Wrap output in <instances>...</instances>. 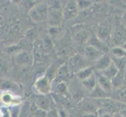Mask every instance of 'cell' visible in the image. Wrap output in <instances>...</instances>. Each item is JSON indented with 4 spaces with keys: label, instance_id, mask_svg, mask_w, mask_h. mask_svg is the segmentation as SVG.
<instances>
[{
    "label": "cell",
    "instance_id": "30",
    "mask_svg": "<svg viewBox=\"0 0 126 117\" xmlns=\"http://www.w3.org/2000/svg\"><path fill=\"white\" fill-rule=\"evenodd\" d=\"M82 117H96V113H85Z\"/></svg>",
    "mask_w": 126,
    "mask_h": 117
},
{
    "label": "cell",
    "instance_id": "7",
    "mask_svg": "<svg viewBox=\"0 0 126 117\" xmlns=\"http://www.w3.org/2000/svg\"><path fill=\"white\" fill-rule=\"evenodd\" d=\"M103 52L97 49L93 46L89 45L85 48L84 49V57L91 61L96 62L99 59H100L103 55Z\"/></svg>",
    "mask_w": 126,
    "mask_h": 117
},
{
    "label": "cell",
    "instance_id": "23",
    "mask_svg": "<svg viewBox=\"0 0 126 117\" xmlns=\"http://www.w3.org/2000/svg\"><path fill=\"white\" fill-rule=\"evenodd\" d=\"M118 97L121 101L126 102V86L121 87L118 91Z\"/></svg>",
    "mask_w": 126,
    "mask_h": 117
},
{
    "label": "cell",
    "instance_id": "16",
    "mask_svg": "<svg viewBox=\"0 0 126 117\" xmlns=\"http://www.w3.org/2000/svg\"><path fill=\"white\" fill-rule=\"evenodd\" d=\"M93 75H94V70L92 67H85L76 73V77L81 81L88 79Z\"/></svg>",
    "mask_w": 126,
    "mask_h": 117
},
{
    "label": "cell",
    "instance_id": "1",
    "mask_svg": "<svg viewBox=\"0 0 126 117\" xmlns=\"http://www.w3.org/2000/svg\"><path fill=\"white\" fill-rule=\"evenodd\" d=\"M64 20L63 10L60 6V2H56L51 6H49V13H48L47 22L51 27H58Z\"/></svg>",
    "mask_w": 126,
    "mask_h": 117
},
{
    "label": "cell",
    "instance_id": "9",
    "mask_svg": "<svg viewBox=\"0 0 126 117\" xmlns=\"http://www.w3.org/2000/svg\"><path fill=\"white\" fill-rule=\"evenodd\" d=\"M113 61L111 58L107 54H104L100 59H99L95 63L94 68L97 71L102 72L107 69L112 64Z\"/></svg>",
    "mask_w": 126,
    "mask_h": 117
},
{
    "label": "cell",
    "instance_id": "25",
    "mask_svg": "<svg viewBox=\"0 0 126 117\" xmlns=\"http://www.w3.org/2000/svg\"><path fill=\"white\" fill-rule=\"evenodd\" d=\"M47 116H48L47 112H45L37 108V110L34 112L33 117H47Z\"/></svg>",
    "mask_w": 126,
    "mask_h": 117
},
{
    "label": "cell",
    "instance_id": "8",
    "mask_svg": "<svg viewBox=\"0 0 126 117\" xmlns=\"http://www.w3.org/2000/svg\"><path fill=\"white\" fill-rule=\"evenodd\" d=\"M1 102L3 105L6 106L10 105H16L20 103V99L14 96V94L9 91H3L1 95Z\"/></svg>",
    "mask_w": 126,
    "mask_h": 117
},
{
    "label": "cell",
    "instance_id": "13",
    "mask_svg": "<svg viewBox=\"0 0 126 117\" xmlns=\"http://www.w3.org/2000/svg\"><path fill=\"white\" fill-rule=\"evenodd\" d=\"M35 105L38 109L49 112L51 110V102L49 98L46 95L38 97L35 101Z\"/></svg>",
    "mask_w": 126,
    "mask_h": 117
},
{
    "label": "cell",
    "instance_id": "27",
    "mask_svg": "<svg viewBox=\"0 0 126 117\" xmlns=\"http://www.w3.org/2000/svg\"><path fill=\"white\" fill-rule=\"evenodd\" d=\"M99 117H114V115L110 113V112H103V113L99 115Z\"/></svg>",
    "mask_w": 126,
    "mask_h": 117
},
{
    "label": "cell",
    "instance_id": "14",
    "mask_svg": "<svg viewBox=\"0 0 126 117\" xmlns=\"http://www.w3.org/2000/svg\"><path fill=\"white\" fill-rule=\"evenodd\" d=\"M89 34L86 30H80V31H77L75 35H74V41L77 43L78 45H85V43L89 42Z\"/></svg>",
    "mask_w": 126,
    "mask_h": 117
},
{
    "label": "cell",
    "instance_id": "3",
    "mask_svg": "<svg viewBox=\"0 0 126 117\" xmlns=\"http://www.w3.org/2000/svg\"><path fill=\"white\" fill-rule=\"evenodd\" d=\"M85 67H87L85 58L81 55L77 54L73 55L68 60V68L72 73H77Z\"/></svg>",
    "mask_w": 126,
    "mask_h": 117
},
{
    "label": "cell",
    "instance_id": "21",
    "mask_svg": "<svg viewBox=\"0 0 126 117\" xmlns=\"http://www.w3.org/2000/svg\"><path fill=\"white\" fill-rule=\"evenodd\" d=\"M82 110L85 112V113H96V106L93 102H86L82 106Z\"/></svg>",
    "mask_w": 126,
    "mask_h": 117
},
{
    "label": "cell",
    "instance_id": "24",
    "mask_svg": "<svg viewBox=\"0 0 126 117\" xmlns=\"http://www.w3.org/2000/svg\"><path fill=\"white\" fill-rule=\"evenodd\" d=\"M56 89H57V91L60 94H64L67 91V85L64 82H60L57 85V87H56Z\"/></svg>",
    "mask_w": 126,
    "mask_h": 117
},
{
    "label": "cell",
    "instance_id": "29",
    "mask_svg": "<svg viewBox=\"0 0 126 117\" xmlns=\"http://www.w3.org/2000/svg\"><path fill=\"white\" fill-rule=\"evenodd\" d=\"M58 112H59V116H60V117H68V116H67V112H65L64 110H59Z\"/></svg>",
    "mask_w": 126,
    "mask_h": 117
},
{
    "label": "cell",
    "instance_id": "6",
    "mask_svg": "<svg viewBox=\"0 0 126 117\" xmlns=\"http://www.w3.org/2000/svg\"><path fill=\"white\" fill-rule=\"evenodd\" d=\"M79 10L77 5V1H69L63 9L64 20H67L75 17L79 13Z\"/></svg>",
    "mask_w": 126,
    "mask_h": 117
},
{
    "label": "cell",
    "instance_id": "5",
    "mask_svg": "<svg viewBox=\"0 0 126 117\" xmlns=\"http://www.w3.org/2000/svg\"><path fill=\"white\" fill-rule=\"evenodd\" d=\"M34 88L38 94L46 95L51 91V81L46 75L41 77L34 83Z\"/></svg>",
    "mask_w": 126,
    "mask_h": 117
},
{
    "label": "cell",
    "instance_id": "26",
    "mask_svg": "<svg viewBox=\"0 0 126 117\" xmlns=\"http://www.w3.org/2000/svg\"><path fill=\"white\" fill-rule=\"evenodd\" d=\"M47 117H60L59 112L58 111H56V110H50L48 112Z\"/></svg>",
    "mask_w": 126,
    "mask_h": 117
},
{
    "label": "cell",
    "instance_id": "28",
    "mask_svg": "<svg viewBox=\"0 0 126 117\" xmlns=\"http://www.w3.org/2000/svg\"><path fill=\"white\" fill-rule=\"evenodd\" d=\"M5 109L4 108H2V110H1V112H2V117H11L10 116V113H9V112H8V110H4Z\"/></svg>",
    "mask_w": 126,
    "mask_h": 117
},
{
    "label": "cell",
    "instance_id": "11",
    "mask_svg": "<svg viewBox=\"0 0 126 117\" xmlns=\"http://www.w3.org/2000/svg\"><path fill=\"white\" fill-rule=\"evenodd\" d=\"M95 76H96L97 84H99V86L107 94L111 92L112 88H113L111 80L110 79H108V78L106 77L105 76H103L101 73H97Z\"/></svg>",
    "mask_w": 126,
    "mask_h": 117
},
{
    "label": "cell",
    "instance_id": "12",
    "mask_svg": "<svg viewBox=\"0 0 126 117\" xmlns=\"http://www.w3.org/2000/svg\"><path fill=\"white\" fill-rule=\"evenodd\" d=\"M111 29L108 25L99 26L96 31V36L100 41L104 42L107 41L110 37L111 38Z\"/></svg>",
    "mask_w": 126,
    "mask_h": 117
},
{
    "label": "cell",
    "instance_id": "32",
    "mask_svg": "<svg viewBox=\"0 0 126 117\" xmlns=\"http://www.w3.org/2000/svg\"><path fill=\"white\" fill-rule=\"evenodd\" d=\"M121 47H122V48H123V49H125V50L126 51V42H125V44H124V45H123L122 46H121Z\"/></svg>",
    "mask_w": 126,
    "mask_h": 117
},
{
    "label": "cell",
    "instance_id": "18",
    "mask_svg": "<svg viewBox=\"0 0 126 117\" xmlns=\"http://www.w3.org/2000/svg\"><path fill=\"white\" fill-rule=\"evenodd\" d=\"M89 45L96 48L97 49L103 52H104V51L106 50V46H105V45H104V43L102 41L99 40L96 35L91 36L89 38Z\"/></svg>",
    "mask_w": 126,
    "mask_h": 117
},
{
    "label": "cell",
    "instance_id": "31",
    "mask_svg": "<svg viewBox=\"0 0 126 117\" xmlns=\"http://www.w3.org/2000/svg\"><path fill=\"white\" fill-rule=\"evenodd\" d=\"M122 20H123V21L125 22V24H126V12L124 13V14L122 16Z\"/></svg>",
    "mask_w": 126,
    "mask_h": 117
},
{
    "label": "cell",
    "instance_id": "20",
    "mask_svg": "<svg viewBox=\"0 0 126 117\" xmlns=\"http://www.w3.org/2000/svg\"><path fill=\"white\" fill-rule=\"evenodd\" d=\"M111 52L117 58L122 59L126 57V51L121 46L118 47H113L111 49Z\"/></svg>",
    "mask_w": 126,
    "mask_h": 117
},
{
    "label": "cell",
    "instance_id": "22",
    "mask_svg": "<svg viewBox=\"0 0 126 117\" xmlns=\"http://www.w3.org/2000/svg\"><path fill=\"white\" fill-rule=\"evenodd\" d=\"M93 4L92 1H77V5L79 7V10H84L85 9L89 8Z\"/></svg>",
    "mask_w": 126,
    "mask_h": 117
},
{
    "label": "cell",
    "instance_id": "19",
    "mask_svg": "<svg viewBox=\"0 0 126 117\" xmlns=\"http://www.w3.org/2000/svg\"><path fill=\"white\" fill-rule=\"evenodd\" d=\"M91 96L93 98H99V99H103L107 97L108 94L100 88V87L99 86V84H97L96 87L94 88L93 91H91Z\"/></svg>",
    "mask_w": 126,
    "mask_h": 117
},
{
    "label": "cell",
    "instance_id": "17",
    "mask_svg": "<svg viewBox=\"0 0 126 117\" xmlns=\"http://www.w3.org/2000/svg\"><path fill=\"white\" fill-rule=\"evenodd\" d=\"M81 84H82V86H83L85 89H87L88 91H93L94 88L97 85L96 76H95V74L93 75L91 77L88 78V79L81 81Z\"/></svg>",
    "mask_w": 126,
    "mask_h": 117
},
{
    "label": "cell",
    "instance_id": "4",
    "mask_svg": "<svg viewBox=\"0 0 126 117\" xmlns=\"http://www.w3.org/2000/svg\"><path fill=\"white\" fill-rule=\"evenodd\" d=\"M126 42V30L118 26L117 27L111 34V43L114 47L122 46Z\"/></svg>",
    "mask_w": 126,
    "mask_h": 117
},
{
    "label": "cell",
    "instance_id": "10",
    "mask_svg": "<svg viewBox=\"0 0 126 117\" xmlns=\"http://www.w3.org/2000/svg\"><path fill=\"white\" fill-rule=\"evenodd\" d=\"M16 60L20 66H31L33 63V56L28 52L23 51L17 54Z\"/></svg>",
    "mask_w": 126,
    "mask_h": 117
},
{
    "label": "cell",
    "instance_id": "33",
    "mask_svg": "<svg viewBox=\"0 0 126 117\" xmlns=\"http://www.w3.org/2000/svg\"><path fill=\"white\" fill-rule=\"evenodd\" d=\"M114 117H123L121 115H119V114H117V115H114Z\"/></svg>",
    "mask_w": 126,
    "mask_h": 117
},
{
    "label": "cell",
    "instance_id": "2",
    "mask_svg": "<svg viewBox=\"0 0 126 117\" xmlns=\"http://www.w3.org/2000/svg\"><path fill=\"white\" fill-rule=\"evenodd\" d=\"M48 13H49V5L46 2H39L35 4L29 10V16L34 22H42L47 20Z\"/></svg>",
    "mask_w": 126,
    "mask_h": 117
},
{
    "label": "cell",
    "instance_id": "15",
    "mask_svg": "<svg viewBox=\"0 0 126 117\" xmlns=\"http://www.w3.org/2000/svg\"><path fill=\"white\" fill-rule=\"evenodd\" d=\"M118 72H119V70L118 66H117V65L113 62L110 66L107 69H106L105 70L102 71L101 73L103 76H105L108 79H110L111 80L112 79H114V78L117 77V75L118 74Z\"/></svg>",
    "mask_w": 126,
    "mask_h": 117
}]
</instances>
